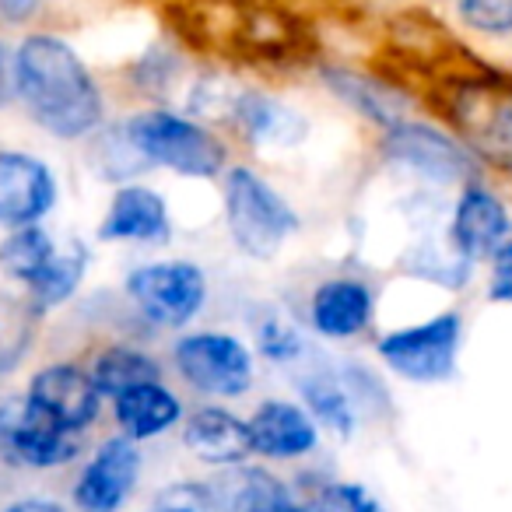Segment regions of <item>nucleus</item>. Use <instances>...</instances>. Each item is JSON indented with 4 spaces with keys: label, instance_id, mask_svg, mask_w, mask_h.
Instances as JSON below:
<instances>
[{
    "label": "nucleus",
    "instance_id": "obj_34",
    "mask_svg": "<svg viewBox=\"0 0 512 512\" xmlns=\"http://www.w3.org/2000/svg\"><path fill=\"white\" fill-rule=\"evenodd\" d=\"M285 512H313V509H302V505L299 502H292V505H288V509Z\"/></svg>",
    "mask_w": 512,
    "mask_h": 512
},
{
    "label": "nucleus",
    "instance_id": "obj_24",
    "mask_svg": "<svg viewBox=\"0 0 512 512\" xmlns=\"http://www.w3.org/2000/svg\"><path fill=\"white\" fill-rule=\"evenodd\" d=\"M92 379L99 386L102 397H120V393L134 390L141 383H155L158 379V365L151 362L144 351L127 348V344H116V348H106L92 365Z\"/></svg>",
    "mask_w": 512,
    "mask_h": 512
},
{
    "label": "nucleus",
    "instance_id": "obj_30",
    "mask_svg": "<svg viewBox=\"0 0 512 512\" xmlns=\"http://www.w3.org/2000/svg\"><path fill=\"white\" fill-rule=\"evenodd\" d=\"M491 299L512 302V242L495 253V274H491Z\"/></svg>",
    "mask_w": 512,
    "mask_h": 512
},
{
    "label": "nucleus",
    "instance_id": "obj_6",
    "mask_svg": "<svg viewBox=\"0 0 512 512\" xmlns=\"http://www.w3.org/2000/svg\"><path fill=\"white\" fill-rule=\"evenodd\" d=\"M456 351H460V316L456 313H442L418 327L393 330L379 341L383 362L411 383L449 379L456 369Z\"/></svg>",
    "mask_w": 512,
    "mask_h": 512
},
{
    "label": "nucleus",
    "instance_id": "obj_19",
    "mask_svg": "<svg viewBox=\"0 0 512 512\" xmlns=\"http://www.w3.org/2000/svg\"><path fill=\"white\" fill-rule=\"evenodd\" d=\"M232 120L239 123L249 141L264 144V148H295L309 134L306 116L264 92H239L232 106Z\"/></svg>",
    "mask_w": 512,
    "mask_h": 512
},
{
    "label": "nucleus",
    "instance_id": "obj_1",
    "mask_svg": "<svg viewBox=\"0 0 512 512\" xmlns=\"http://www.w3.org/2000/svg\"><path fill=\"white\" fill-rule=\"evenodd\" d=\"M11 81L22 106L46 134L81 141L102 127V88L67 39L50 32L25 36L11 57Z\"/></svg>",
    "mask_w": 512,
    "mask_h": 512
},
{
    "label": "nucleus",
    "instance_id": "obj_20",
    "mask_svg": "<svg viewBox=\"0 0 512 512\" xmlns=\"http://www.w3.org/2000/svg\"><path fill=\"white\" fill-rule=\"evenodd\" d=\"M183 418V404L172 390H165L162 383H141L134 390L116 397V425L127 439L144 442L162 435L165 428H172Z\"/></svg>",
    "mask_w": 512,
    "mask_h": 512
},
{
    "label": "nucleus",
    "instance_id": "obj_11",
    "mask_svg": "<svg viewBox=\"0 0 512 512\" xmlns=\"http://www.w3.org/2000/svg\"><path fill=\"white\" fill-rule=\"evenodd\" d=\"M137 477H141L137 442L127 435H113L95 449L88 467L81 470L74 502L81 505V512H116L130 498Z\"/></svg>",
    "mask_w": 512,
    "mask_h": 512
},
{
    "label": "nucleus",
    "instance_id": "obj_17",
    "mask_svg": "<svg viewBox=\"0 0 512 512\" xmlns=\"http://www.w3.org/2000/svg\"><path fill=\"white\" fill-rule=\"evenodd\" d=\"M207 488H211L218 512H285L295 502L271 470L246 467V463L225 467V474L214 477Z\"/></svg>",
    "mask_w": 512,
    "mask_h": 512
},
{
    "label": "nucleus",
    "instance_id": "obj_8",
    "mask_svg": "<svg viewBox=\"0 0 512 512\" xmlns=\"http://www.w3.org/2000/svg\"><path fill=\"white\" fill-rule=\"evenodd\" d=\"M453 120L477 155L512 169V88L463 85L453 95Z\"/></svg>",
    "mask_w": 512,
    "mask_h": 512
},
{
    "label": "nucleus",
    "instance_id": "obj_31",
    "mask_svg": "<svg viewBox=\"0 0 512 512\" xmlns=\"http://www.w3.org/2000/svg\"><path fill=\"white\" fill-rule=\"evenodd\" d=\"M43 8V0H0V18L4 22H29V18H36V11Z\"/></svg>",
    "mask_w": 512,
    "mask_h": 512
},
{
    "label": "nucleus",
    "instance_id": "obj_27",
    "mask_svg": "<svg viewBox=\"0 0 512 512\" xmlns=\"http://www.w3.org/2000/svg\"><path fill=\"white\" fill-rule=\"evenodd\" d=\"M313 512H386L362 484H351V481H337L327 484V488L316 495Z\"/></svg>",
    "mask_w": 512,
    "mask_h": 512
},
{
    "label": "nucleus",
    "instance_id": "obj_32",
    "mask_svg": "<svg viewBox=\"0 0 512 512\" xmlns=\"http://www.w3.org/2000/svg\"><path fill=\"white\" fill-rule=\"evenodd\" d=\"M8 512H67V509L57 502H46V498H22V502H15Z\"/></svg>",
    "mask_w": 512,
    "mask_h": 512
},
{
    "label": "nucleus",
    "instance_id": "obj_16",
    "mask_svg": "<svg viewBox=\"0 0 512 512\" xmlns=\"http://www.w3.org/2000/svg\"><path fill=\"white\" fill-rule=\"evenodd\" d=\"M183 442L200 463L211 467H235L253 453L249 442V421L235 418L225 407H204L186 421Z\"/></svg>",
    "mask_w": 512,
    "mask_h": 512
},
{
    "label": "nucleus",
    "instance_id": "obj_25",
    "mask_svg": "<svg viewBox=\"0 0 512 512\" xmlns=\"http://www.w3.org/2000/svg\"><path fill=\"white\" fill-rule=\"evenodd\" d=\"M85 271H88L85 246H78V242H74V246H67L64 253L57 249L53 264L29 285V295H32V306H36V313H50V309L64 306V302L78 292L81 281H85Z\"/></svg>",
    "mask_w": 512,
    "mask_h": 512
},
{
    "label": "nucleus",
    "instance_id": "obj_18",
    "mask_svg": "<svg viewBox=\"0 0 512 512\" xmlns=\"http://www.w3.org/2000/svg\"><path fill=\"white\" fill-rule=\"evenodd\" d=\"M505 232H509L505 207L498 204L488 190L470 186L460 197V204H456L453 228H449V239L456 242V249H460L467 260L498 253V249L505 246Z\"/></svg>",
    "mask_w": 512,
    "mask_h": 512
},
{
    "label": "nucleus",
    "instance_id": "obj_33",
    "mask_svg": "<svg viewBox=\"0 0 512 512\" xmlns=\"http://www.w3.org/2000/svg\"><path fill=\"white\" fill-rule=\"evenodd\" d=\"M11 92H15V81H11V64L4 57H0V109L8 106Z\"/></svg>",
    "mask_w": 512,
    "mask_h": 512
},
{
    "label": "nucleus",
    "instance_id": "obj_23",
    "mask_svg": "<svg viewBox=\"0 0 512 512\" xmlns=\"http://www.w3.org/2000/svg\"><path fill=\"white\" fill-rule=\"evenodd\" d=\"M302 400H306V411L313 414V421L323 432L337 435V439H351L355 432V404H351V393L341 386V379L327 376H309L302 383Z\"/></svg>",
    "mask_w": 512,
    "mask_h": 512
},
{
    "label": "nucleus",
    "instance_id": "obj_22",
    "mask_svg": "<svg viewBox=\"0 0 512 512\" xmlns=\"http://www.w3.org/2000/svg\"><path fill=\"white\" fill-rule=\"evenodd\" d=\"M53 256H57V246L39 225L11 228V235H4L0 242V271L22 285H32L53 264Z\"/></svg>",
    "mask_w": 512,
    "mask_h": 512
},
{
    "label": "nucleus",
    "instance_id": "obj_2",
    "mask_svg": "<svg viewBox=\"0 0 512 512\" xmlns=\"http://www.w3.org/2000/svg\"><path fill=\"white\" fill-rule=\"evenodd\" d=\"M225 225L232 242L253 260H274L299 232V214L253 169L225 172Z\"/></svg>",
    "mask_w": 512,
    "mask_h": 512
},
{
    "label": "nucleus",
    "instance_id": "obj_14",
    "mask_svg": "<svg viewBox=\"0 0 512 512\" xmlns=\"http://www.w3.org/2000/svg\"><path fill=\"white\" fill-rule=\"evenodd\" d=\"M165 235H169V207L162 193L141 183L120 186L99 225V239L106 242H158Z\"/></svg>",
    "mask_w": 512,
    "mask_h": 512
},
{
    "label": "nucleus",
    "instance_id": "obj_3",
    "mask_svg": "<svg viewBox=\"0 0 512 512\" xmlns=\"http://www.w3.org/2000/svg\"><path fill=\"white\" fill-rule=\"evenodd\" d=\"M123 130L148 165H162L190 179H211L225 169L228 151L221 137L169 109H148V113L130 116L123 120Z\"/></svg>",
    "mask_w": 512,
    "mask_h": 512
},
{
    "label": "nucleus",
    "instance_id": "obj_12",
    "mask_svg": "<svg viewBox=\"0 0 512 512\" xmlns=\"http://www.w3.org/2000/svg\"><path fill=\"white\" fill-rule=\"evenodd\" d=\"M386 158H393L404 169L428 176L435 183H453V179L470 176V158L456 141H449L446 134L425 127V123H393L386 127L383 137Z\"/></svg>",
    "mask_w": 512,
    "mask_h": 512
},
{
    "label": "nucleus",
    "instance_id": "obj_4",
    "mask_svg": "<svg viewBox=\"0 0 512 512\" xmlns=\"http://www.w3.org/2000/svg\"><path fill=\"white\" fill-rule=\"evenodd\" d=\"M127 295L151 323L176 330L204 309L207 278L197 264H186V260L148 264L127 274Z\"/></svg>",
    "mask_w": 512,
    "mask_h": 512
},
{
    "label": "nucleus",
    "instance_id": "obj_28",
    "mask_svg": "<svg viewBox=\"0 0 512 512\" xmlns=\"http://www.w3.org/2000/svg\"><path fill=\"white\" fill-rule=\"evenodd\" d=\"M256 348L264 351L271 362H295L306 351L299 330L285 320H267L264 327L256 330Z\"/></svg>",
    "mask_w": 512,
    "mask_h": 512
},
{
    "label": "nucleus",
    "instance_id": "obj_9",
    "mask_svg": "<svg viewBox=\"0 0 512 512\" xmlns=\"http://www.w3.org/2000/svg\"><path fill=\"white\" fill-rule=\"evenodd\" d=\"M25 404L53 425L85 432L99 414L102 393L92 372L78 369V365H46L32 376Z\"/></svg>",
    "mask_w": 512,
    "mask_h": 512
},
{
    "label": "nucleus",
    "instance_id": "obj_15",
    "mask_svg": "<svg viewBox=\"0 0 512 512\" xmlns=\"http://www.w3.org/2000/svg\"><path fill=\"white\" fill-rule=\"evenodd\" d=\"M372 292L355 278H330L309 299V327L330 341H344L369 327Z\"/></svg>",
    "mask_w": 512,
    "mask_h": 512
},
{
    "label": "nucleus",
    "instance_id": "obj_13",
    "mask_svg": "<svg viewBox=\"0 0 512 512\" xmlns=\"http://www.w3.org/2000/svg\"><path fill=\"white\" fill-rule=\"evenodd\" d=\"M249 442L253 453L274 456V460H295L306 456L320 442V425L313 414L288 400H264L249 418Z\"/></svg>",
    "mask_w": 512,
    "mask_h": 512
},
{
    "label": "nucleus",
    "instance_id": "obj_5",
    "mask_svg": "<svg viewBox=\"0 0 512 512\" xmlns=\"http://www.w3.org/2000/svg\"><path fill=\"white\" fill-rule=\"evenodd\" d=\"M176 369L207 397H242L253 386V355L232 334L204 330L176 344Z\"/></svg>",
    "mask_w": 512,
    "mask_h": 512
},
{
    "label": "nucleus",
    "instance_id": "obj_29",
    "mask_svg": "<svg viewBox=\"0 0 512 512\" xmlns=\"http://www.w3.org/2000/svg\"><path fill=\"white\" fill-rule=\"evenodd\" d=\"M151 512H218V505L207 484H172L158 495V505Z\"/></svg>",
    "mask_w": 512,
    "mask_h": 512
},
{
    "label": "nucleus",
    "instance_id": "obj_7",
    "mask_svg": "<svg viewBox=\"0 0 512 512\" xmlns=\"http://www.w3.org/2000/svg\"><path fill=\"white\" fill-rule=\"evenodd\" d=\"M85 446V432H71L43 414H36L29 404L0 407V456L11 467H29V470H50L64 467Z\"/></svg>",
    "mask_w": 512,
    "mask_h": 512
},
{
    "label": "nucleus",
    "instance_id": "obj_10",
    "mask_svg": "<svg viewBox=\"0 0 512 512\" xmlns=\"http://www.w3.org/2000/svg\"><path fill=\"white\" fill-rule=\"evenodd\" d=\"M57 204V176L29 151H0V225H39Z\"/></svg>",
    "mask_w": 512,
    "mask_h": 512
},
{
    "label": "nucleus",
    "instance_id": "obj_26",
    "mask_svg": "<svg viewBox=\"0 0 512 512\" xmlns=\"http://www.w3.org/2000/svg\"><path fill=\"white\" fill-rule=\"evenodd\" d=\"M456 8L467 29L484 32V36L512 32V0H460Z\"/></svg>",
    "mask_w": 512,
    "mask_h": 512
},
{
    "label": "nucleus",
    "instance_id": "obj_21",
    "mask_svg": "<svg viewBox=\"0 0 512 512\" xmlns=\"http://www.w3.org/2000/svg\"><path fill=\"white\" fill-rule=\"evenodd\" d=\"M323 81L327 88L337 95L341 102H348L355 113L369 116L372 123L379 127H393L400 123V113H404V102L393 88H386L383 81L376 78H365L358 71H344V67H327L323 71Z\"/></svg>",
    "mask_w": 512,
    "mask_h": 512
}]
</instances>
